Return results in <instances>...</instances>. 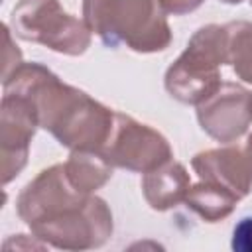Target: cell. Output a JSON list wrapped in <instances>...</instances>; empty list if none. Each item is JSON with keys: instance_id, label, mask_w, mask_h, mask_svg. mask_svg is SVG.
I'll use <instances>...</instances> for the list:
<instances>
[{"instance_id": "obj_4", "label": "cell", "mask_w": 252, "mask_h": 252, "mask_svg": "<svg viewBox=\"0 0 252 252\" xmlns=\"http://www.w3.org/2000/svg\"><path fill=\"white\" fill-rule=\"evenodd\" d=\"M10 28L26 41L63 55H83L91 45L85 20L67 14L59 0H20L10 14Z\"/></svg>"}, {"instance_id": "obj_3", "label": "cell", "mask_w": 252, "mask_h": 252, "mask_svg": "<svg viewBox=\"0 0 252 252\" xmlns=\"http://www.w3.org/2000/svg\"><path fill=\"white\" fill-rule=\"evenodd\" d=\"M222 63H226V30L207 24L191 35L185 51L165 71V89L175 100L197 106L220 87Z\"/></svg>"}, {"instance_id": "obj_6", "label": "cell", "mask_w": 252, "mask_h": 252, "mask_svg": "<svg viewBox=\"0 0 252 252\" xmlns=\"http://www.w3.org/2000/svg\"><path fill=\"white\" fill-rule=\"evenodd\" d=\"M100 154L112 167L138 173L152 171L173 158L163 134L122 112H114V124Z\"/></svg>"}, {"instance_id": "obj_19", "label": "cell", "mask_w": 252, "mask_h": 252, "mask_svg": "<svg viewBox=\"0 0 252 252\" xmlns=\"http://www.w3.org/2000/svg\"><path fill=\"white\" fill-rule=\"evenodd\" d=\"M248 2H250V6H252V0H248Z\"/></svg>"}, {"instance_id": "obj_2", "label": "cell", "mask_w": 252, "mask_h": 252, "mask_svg": "<svg viewBox=\"0 0 252 252\" xmlns=\"http://www.w3.org/2000/svg\"><path fill=\"white\" fill-rule=\"evenodd\" d=\"M83 20L108 47L156 53L171 43V28L158 0H83Z\"/></svg>"}, {"instance_id": "obj_8", "label": "cell", "mask_w": 252, "mask_h": 252, "mask_svg": "<svg viewBox=\"0 0 252 252\" xmlns=\"http://www.w3.org/2000/svg\"><path fill=\"white\" fill-rule=\"evenodd\" d=\"M201 128L220 144H232L246 134L252 122V93L238 83H220V87L197 104Z\"/></svg>"}, {"instance_id": "obj_14", "label": "cell", "mask_w": 252, "mask_h": 252, "mask_svg": "<svg viewBox=\"0 0 252 252\" xmlns=\"http://www.w3.org/2000/svg\"><path fill=\"white\" fill-rule=\"evenodd\" d=\"M226 30V63L244 83H252V22H228Z\"/></svg>"}, {"instance_id": "obj_13", "label": "cell", "mask_w": 252, "mask_h": 252, "mask_svg": "<svg viewBox=\"0 0 252 252\" xmlns=\"http://www.w3.org/2000/svg\"><path fill=\"white\" fill-rule=\"evenodd\" d=\"M63 165L71 183L87 195H93L96 189H100L112 177V169H114L102 158L100 152H85V150H73Z\"/></svg>"}, {"instance_id": "obj_16", "label": "cell", "mask_w": 252, "mask_h": 252, "mask_svg": "<svg viewBox=\"0 0 252 252\" xmlns=\"http://www.w3.org/2000/svg\"><path fill=\"white\" fill-rule=\"evenodd\" d=\"M4 41H6V55H4V77L6 79L8 75H12L24 61H22V53L18 49V45L12 43V35L8 32V28L4 26Z\"/></svg>"}, {"instance_id": "obj_11", "label": "cell", "mask_w": 252, "mask_h": 252, "mask_svg": "<svg viewBox=\"0 0 252 252\" xmlns=\"http://www.w3.org/2000/svg\"><path fill=\"white\" fill-rule=\"evenodd\" d=\"M191 187V177L183 163L173 158L152 171H146L142 177V193L146 203L154 211H167L185 203V197Z\"/></svg>"}, {"instance_id": "obj_15", "label": "cell", "mask_w": 252, "mask_h": 252, "mask_svg": "<svg viewBox=\"0 0 252 252\" xmlns=\"http://www.w3.org/2000/svg\"><path fill=\"white\" fill-rule=\"evenodd\" d=\"M232 250L252 252V217H244L232 230Z\"/></svg>"}, {"instance_id": "obj_9", "label": "cell", "mask_w": 252, "mask_h": 252, "mask_svg": "<svg viewBox=\"0 0 252 252\" xmlns=\"http://www.w3.org/2000/svg\"><path fill=\"white\" fill-rule=\"evenodd\" d=\"M39 126L33 104L14 93H4L0 104L2 183H10L28 163L30 142Z\"/></svg>"}, {"instance_id": "obj_10", "label": "cell", "mask_w": 252, "mask_h": 252, "mask_svg": "<svg viewBox=\"0 0 252 252\" xmlns=\"http://www.w3.org/2000/svg\"><path fill=\"white\" fill-rule=\"evenodd\" d=\"M191 167L201 179L226 187L238 199L246 197L252 189V165L244 146H224L199 152L193 156Z\"/></svg>"}, {"instance_id": "obj_5", "label": "cell", "mask_w": 252, "mask_h": 252, "mask_svg": "<svg viewBox=\"0 0 252 252\" xmlns=\"http://www.w3.org/2000/svg\"><path fill=\"white\" fill-rule=\"evenodd\" d=\"M112 213L104 199L89 195L85 201L30 226L45 246L59 250H91L112 236Z\"/></svg>"}, {"instance_id": "obj_12", "label": "cell", "mask_w": 252, "mask_h": 252, "mask_svg": "<svg viewBox=\"0 0 252 252\" xmlns=\"http://www.w3.org/2000/svg\"><path fill=\"white\" fill-rule=\"evenodd\" d=\"M238 201L240 199L226 187L205 179H201L197 185H191L185 197V205L207 222H219L226 219Z\"/></svg>"}, {"instance_id": "obj_17", "label": "cell", "mask_w": 252, "mask_h": 252, "mask_svg": "<svg viewBox=\"0 0 252 252\" xmlns=\"http://www.w3.org/2000/svg\"><path fill=\"white\" fill-rule=\"evenodd\" d=\"M203 2L205 0H158L163 14H171V16H183L195 12Z\"/></svg>"}, {"instance_id": "obj_18", "label": "cell", "mask_w": 252, "mask_h": 252, "mask_svg": "<svg viewBox=\"0 0 252 252\" xmlns=\"http://www.w3.org/2000/svg\"><path fill=\"white\" fill-rule=\"evenodd\" d=\"M220 2H224V4H240L242 0H220Z\"/></svg>"}, {"instance_id": "obj_7", "label": "cell", "mask_w": 252, "mask_h": 252, "mask_svg": "<svg viewBox=\"0 0 252 252\" xmlns=\"http://www.w3.org/2000/svg\"><path fill=\"white\" fill-rule=\"evenodd\" d=\"M89 195L79 191L71 179L67 177L65 165L55 163L43 171H39L18 195L16 211L18 217L28 224L33 226L71 205L85 201Z\"/></svg>"}, {"instance_id": "obj_1", "label": "cell", "mask_w": 252, "mask_h": 252, "mask_svg": "<svg viewBox=\"0 0 252 252\" xmlns=\"http://www.w3.org/2000/svg\"><path fill=\"white\" fill-rule=\"evenodd\" d=\"M4 93L28 98L39 126L61 146L85 152H100L114 124V110L89 96L85 91L63 83L39 63H22L2 79Z\"/></svg>"}]
</instances>
